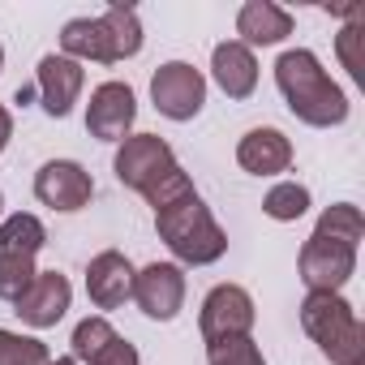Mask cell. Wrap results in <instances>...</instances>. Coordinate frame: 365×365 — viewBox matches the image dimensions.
Segmentation results:
<instances>
[{
    "mask_svg": "<svg viewBox=\"0 0 365 365\" xmlns=\"http://www.w3.org/2000/svg\"><path fill=\"white\" fill-rule=\"evenodd\" d=\"M207 365H267V361H262V348L250 335H241V339L207 344Z\"/></svg>",
    "mask_w": 365,
    "mask_h": 365,
    "instance_id": "7402d4cb",
    "label": "cell"
},
{
    "mask_svg": "<svg viewBox=\"0 0 365 365\" xmlns=\"http://www.w3.org/2000/svg\"><path fill=\"white\" fill-rule=\"evenodd\" d=\"M275 86L288 103V112L314 129H331L348 120V95L331 82L322 61L309 48H288L275 61Z\"/></svg>",
    "mask_w": 365,
    "mask_h": 365,
    "instance_id": "7a4b0ae2",
    "label": "cell"
},
{
    "mask_svg": "<svg viewBox=\"0 0 365 365\" xmlns=\"http://www.w3.org/2000/svg\"><path fill=\"white\" fill-rule=\"evenodd\" d=\"M0 211H5V198H0Z\"/></svg>",
    "mask_w": 365,
    "mask_h": 365,
    "instance_id": "83f0119b",
    "label": "cell"
},
{
    "mask_svg": "<svg viewBox=\"0 0 365 365\" xmlns=\"http://www.w3.org/2000/svg\"><path fill=\"white\" fill-rule=\"evenodd\" d=\"M48 245V228L39 224V215H9L5 224H0V301H18L31 279L39 275L35 271V254Z\"/></svg>",
    "mask_w": 365,
    "mask_h": 365,
    "instance_id": "52a82bcc",
    "label": "cell"
},
{
    "mask_svg": "<svg viewBox=\"0 0 365 365\" xmlns=\"http://www.w3.org/2000/svg\"><path fill=\"white\" fill-rule=\"evenodd\" d=\"M82 86H86V69H82L78 61H69V56L48 52V56L39 61V69H35V99H39L43 112L56 116V120L73 112Z\"/></svg>",
    "mask_w": 365,
    "mask_h": 365,
    "instance_id": "5bb4252c",
    "label": "cell"
},
{
    "mask_svg": "<svg viewBox=\"0 0 365 365\" xmlns=\"http://www.w3.org/2000/svg\"><path fill=\"white\" fill-rule=\"evenodd\" d=\"M48 365H78L73 356H56V361H48Z\"/></svg>",
    "mask_w": 365,
    "mask_h": 365,
    "instance_id": "484cf974",
    "label": "cell"
},
{
    "mask_svg": "<svg viewBox=\"0 0 365 365\" xmlns=\"http://www.w3.org/2000/svg\"><path fill=\"white\" fill-rule=\"evenodd\" d=\"M9 138H14V116H9V108H5V103H0V155H5Z\"/></svg>",
    "mask_w": 365,
    "mask_h": 365,
    "instance_id": "cb8c5ba5",
    "label": "cell"
},
{
    "mask_svg": "<svg viewBox=\"0 0 365 365\" xmlns=\"http://www.w3.org/2000/svg\"><path fill=\"white\" fill-rule=\"evenodd\" d=\"M142 52V22L129 5H108L99 18H73L61 31V56L91 65H120Z\"/></svg>",
    "mask_w": 365,
    "mask_h": 365,
    "instance_id": "5b68a950",
    "label": "cell"
},
{
    "mask_svg": "<svg viewBox=\"0 0 365 365\" xmlns=\"http://www.w3.org/2000/svg\"><path fill=\"white\" fill-rule=\"evenodd\" d=\"M133 301L146 318L172 322L185 305V271L176 262H150L133 275Z\"/></svg>",
    "mask_w": 365,
    "mask_h": 365,
    "instance_id": "30bf717a",
    "label": "cell"
},
{
    "mask_svg": "<svg viewBox=\"0 0 365 365\" xmlns=\"http://www.w3.org/2000/svg\"><path fill=\"white\" fill-rule=\"evenodd\" d=\"M211 73H215V82H220V91H224L228 99H250V95L258 91V61H254V52H250L245 43H237V39L215 43V52H211Z\"/></svg>",
    "mask_w": 365,
    "mask_h": 365,
    "instance_id": "d6986e66",
    "label": "cell"
},
{
    "mask_svg": "<svg viewBox=\"0 0 365 365\" xmlns=\"http://www.w3.org/2000/svg\"><path fill=\"white\" fill-rule=\"evenodd\" d=\"M48 344H39L35 335H18L0 327V365H48Z\"/></svg>",
    "mask_w": 365,
    "mask_h": 365,
    "instance_id": "44dd1931",
    "label": "cell"
},
{
    "mask_svg": "<svg viewBox=\"0 0 365 365\" xmlns=\"http://www.w3.org/2000/svg\"><path fill=\"white\" fill-rule=\"evenodd\" d=\"M116 180L129 185L133 194H142L150 207H163L172 202L176 194L194 190V180L185 176V168L176 163L172 146L159 138V133H129L120 146H116Z\"/></svg>",
    "mask_w": 365,
    "mask_h": 365,
    "instance_id": "277c9868",
    "label": "cell"
},
{
    "mask_svg": "<svg viewBox=\"0 0 365 365\" xmlns=\"http://www.w3.org/2000/svg\"><path fill=\"white\" fill-rule=\"evenodd\" d=\"M365 39V31H361V18L352 22V26H344L339 31V39H335V48H339V56H344V69L361 82L365 78V61H361V52H356V43Z\"/></svg>",
    "mask_w": 365,
    "mask_h": 365,
    "instance_id": "603a6c76",
    "label": "cell"
},
{
    "mask_svg": "<svg viewBox=\"0 0 365 365\" xmlns=\"http://www.w3.org/2000/svg\"><path fill=\"white\" fill-rule=\"evenodd\" d=\"M237 43H245L250 52L254 48H275L292 35V14L279 9L275 0H245L241 14H237Z\"/></svg>",
    "mask_w": 365,
    "mask_h": 365,
    "instance_id": "e0dca14e",
    "label": "cell"
},
{
    "mask_svg": "<svg viewBox=\"0 0 365 365\" xmlns=\"http://www.w3.org/2000/svg\"><path fill=\"white\" fill-rule=\"evenodd\" d=\"M262 211L275 220V224H292L309 211V190L297 185V180H279V185L262 198Z\"/></svg>",
    "mask_w": 365,
    "mask_h": 365,
    "instance_id": "ffe728a7",
    "label": "cell"
},
{
    "mask_svg": "<svg viewBox=\"0 0 365 365\" xmlns=\"http://www.w3.org/2000/svg\"><path fill=\"white\" fill-rule=\"evenodd\" d=\"M0 69H5V48H0Z\"/></svg>",
    "mask_w": 365,
    "mask_h": 365,
    "instance_id": "4316f807",
    "label": "cell"
},
{
    "mask_svg": "<svg viewBox=\"0 0 365 365\" xmlns=\"http://www.w3.org/2000/svg\"><path fill=\"white\" fill-rule=\"evenodd\" d=\"M198 331L207 344H220V339H241L254 331V297L241 288V284H215L202 301V314H198Z\"/></svg>",
    "mask_w": 365,
    "mask_h": 365,
    "instance_id": "9c48e42d",
    "label": "cell"
},
{
    "mask_svg": "<svg viewBox=\"0 0 365 365\" xmlns=\"http://www.w3.org/2000/svg\"><path fill=\"white\" fill-rule=\"evenodd\" d=\"M237 163L245 172H254V176H279V172L292 168V142L279 129H271V125L250 129L237 142Z\"/></svg>",
    "mask_w": 365,
    "mask_h": 365,
    "instance_id": "ac0fdd59",
    "label": "cell"
},
{
    "mask_svg": "<svg viewBox=\"0 0 365 365\" xmlns=\"http://www.w3.org/2000/svg\"><path fill=\"white\" fill-rule=\"evenodd\" d=\"M150 103L168 120H194L207 103V78L190 61H168L150 78Z\"/></svg>",
    "mask_w": 365,
    "mask_h": 365,
    "instance_id": "ba28073f",
    "label": "cell"
},
{
    "mask_svg": "<svg viewBox=\"0 0 365 365\" xmlns=\"http://www.w3.org/2000/svg\"><path fill=\"white\" fill-rule=\"evenodd\" d=\"M73 361L78 365H142L138 348L116 335V327L103 318V314H91L73 327Z\"/></svg>",
    "mask_w": 365,
    "mask_h": 365,
    "instance_id": "4fadbf2b",
    "label": "cell"
},
{
    "mask_svg": "<svg viewBox=\"0 0 365 365\" xmlns=\"http://www.w3.org/2000/svg\"><path fill=\"white\" fill-rule=\"evenodd\" d=\"M301 327L331 365H365V327L339 292H309L301 301Z\"/></svg>",
    "mask_w": 365,
    "mask_h": 365,
    "instance_id": "8992f818",
    "label": "cell"
},
{
    "mask_svg": "<svg viewBox=\"0 0 365 365\" xmlns=\"http://www.w3.org/2000/svg\"><path fill=\"white\" fill-rule=\"evenodd\" d=\"M155 232L185 267H211L228 254V232L215 224L211 207L198 198V190L176 194L172 202L155 207Z\"/></svg>",
    "mask_w": 365,
    "mask_h": 365,
    "instance_id": "3957f363",
    "label": "cell"
},
{
    "mask_svg": "<svg viewBox=\"0 0 365 365\" xmlns=\"http://www.w3.org/2000/svg\"><path fill=\"white\" fill-rule=\"evenodd\" d=\"M69 301H73L69 279H65L61 271H39V275L31 279V288L14 301V314H18L26 327L43 331V327H56V322L65 318Z\"/></svg>",
    "mask_w": 365,
    "mask_h": 365,
    "instance_id": "9a60e30c",
    "label": "cell"
},
{
    "mask_svg": "<svg viewBox=\"0 0 365 365\" xmlns=\"http://www.w3.org/2000/svg\"><path fill=\"white\" fill-rule=\"evenodd\" d=\"M35 198L52 211H82L95 198V180L73 159H52L35 172Z\"/></svg>",
    "mask_w": 365,
    "mask_h": 365,
    "instance_id": "8fae6325",
    "label": "cell"
},
{
    "mask_svg": "<svg viewBox=\"0 0 365 365\" xmlns=\"http://www.w3.org/2000/svg\"><path fill=\"white\" fill-rule=\"evenodd\" d=\"M138 120V99L125 82H103L95 86L91 103H86V133L99 142H125L129 129Z\"/></svg>",
    "mask_w": 365,
    "mask_h": 365,
    "instance_id": "7c38bea8",
    "label": "cell"
},
{
    "mask_svg": "<svg viewBox=\"0 0 365 365\" xmlns=\"http://www.w3.org/2000/svg\"><path fill=\"white\" fill-rule=\"evenodd\" d=\"M365 237V215L352 202H335L318 215L309 241L301 245L297 271L309 292H339L356 271V245Z\"/></svg>",
    "mask_w": 365,
    "mask_h": 365,
    "instance_id": "6da1fadb",
    "label": "cell"
},
{
    "mask_svg": "<svg viewBox=\"0 0 365 365\" xmlns=\"http://www.w3.org/2000/svg\"><path fill=\"white\" fill-rule=\"evenodd\" d=\"M35 99V86H18V103H31Z\"/></svg>",
    "mask_w": 365,
    "mask_h": 365,
    "instance_id": "d4e9b609",
    "label": "cell"
},
{
    "mask_svg": "<svg viewBox=\"0 0 365 365\" xmlns=\"http://www.w3.org/2000/svg\"><path fill=\"white\" fill-rule=\"evenodd\" d=\"M133 262L120 250H103L91 258L86 267V297L95 309H120L125 301H133Z\"/></svg>",
    "mask_w": 365,
    "mask_h": 365,
    "instance_id": "2e32d148",
    "label": "cell"
}]
</instances>
